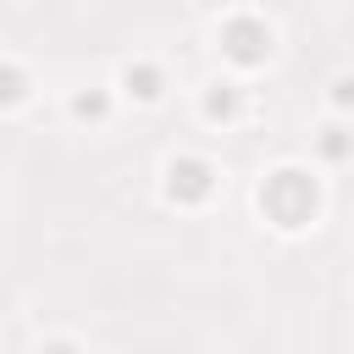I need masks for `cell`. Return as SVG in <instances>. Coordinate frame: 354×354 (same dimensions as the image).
Returning <instances> with one entry per match:
<instances>
[{
	"label": "cell",
	"instance_id": "6da1fadb",
	"mask_svg": "<svg viewBox=\"0 0 354 354\" xmlns=\"http://www.w3.org/2000/svg\"><path fill=\"white\" fill-rule=\"evenodd\" d=\"M315 205H321V188H315V177L299 171V166H282V171H271V177L260 183V210H266L282 232H299V227L315 216Z\"/></svg>",
	"mask_w": 354,
	"mask_h": 354
},
{
	"label": "cell",
	"instance_id": "7a4b0ae2",
	"mask_svg": "<svg viewBox=\"0 0 354 354\" xmlns=\"http://www.w3.org/2000/svg\"><path fill=\"white\" fill-rule=\"evenodd\" d=\"M221 55H227L232 66H266V55H271V28H266L260 17H232V22L221 28Z\"/></svg>",
	"mask_w": 354,
	"mask_h": 354
},
{
	"label": "cell",
	"instance_id": "3957f363",
	"mask_svg": "<svg viewBox=\"0 0 354 354\" xmlns=\"http://www.w3.org/2000/svg\"><path fill=\"white\" fill-rule=\"evenodd\" d=\"M216 194V166L199 160V155H177L166 166V199L171 205H205Z\"/></svg>",
	"mask_w": 354,
	"mask_h": 354
},
{
	"label": "cell",
	"instance_id": "277c9868",
	"mask_svg": "<svg viewBox=\"0 0 354 354\" xmlns=\"http://www.w3.org/2000/svg\"><path fill=\"white\" fill-rule=\"evenodd\" d=\"M122 88H127L133 100L155 105V100H160V88H166V77H160V66H149V61H133V66L122 72Z\"/></svg>",
	"mask_w": 354,
	"mask_h": 354
},
{
	"label": "cell",
	"instance_id": "5b68a950",
	"mask_svg": "<svg viewBox=\"0 0 354 354\" xmlns=\"http://www.w3.org/2000/svg\"><path fill=\"white\" fill-rule=\"evenodd\" d=\"M238 111H243V100H238L232 83H216V88L205 94V116H210V122H232Z\"/></svg>",
	"mask_w": 354,
	"mask_h": 354
},
{
	"label": "cell",
	"instance_id": "8992f818",
	"mask_svg": "<svg viewBox=\"0 0 354 354\" xmlns=\"http://www.w3.org/2000/svg\"><path fill=\"white\" fill-rule=\"evenodd\" d=\"M22 100H28V72L11 66V61H0V111H11Z\"/></svg>",
	"mask_w": 354,
	"mask_h": 354
},
{
	"label": "cell",
	"instance_id": "52a82bcc",
	"mask_svg": "<svg viewBox=\"0 0 354 354\" xmlns=\"http://www.w3.org/2000/svg\"><path fill=\"white\" fill-rule=\"evenodd\" d=\"M105 111H111V100H105L100 88H88V94H72V116H77V122H105Z\"/></svg>",
	"mask_w": 354,
	"mask_h": 354
},
{
	"label": "cell",
	"instance_id": "ba28073f",
	"mask_svg": "<svg viewBox=\"0 0 354 354\" xmlns=\"http://www.w3.org/2000/svg\"><path fill=\"white\" fill-rule=\"evenodd\" d=\"M321 149H326V160H343V155H348V138H343V127H326Z\"/></svg>",
	"mask_w": 354,
	"mask_h": 354
},
{
	"label": "cell",
	"instance_id": "9c48e42d",
	"mask_svg": "<svg viewBox=\"0 0 354 354\" xmlns=\"http://www.w3.org/2000/svg\"><path fill=\"white\" fill-rule=\"evenodd\" d=\"M39 354H77V343H66V337H61V343H44Z\"/></svg>",
	"mask_w": 354,
	"mask_h": 354
}]
</instances>
